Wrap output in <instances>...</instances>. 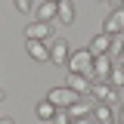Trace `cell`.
Segmentation results:
<instances>
[{
  "instance_id": "52a82bcc",
  "label": "cell",
  "mask_w": 124,
  "mask_h": 124,
  "mask_svg": "<svg viewBox=\"0 0 124 124\" xmlns=\"http://www.w3.org/2000/svg\"><path fill=\"white\" fill-rule=\"evenodd\" d=\"M68 56H71L68 40H62V37L50 40V62H53V65H65V62H68Z\"/></svg>"
},
{
  "instance_id": "9a60e30c",
  "label": "cell",
  "mask_w": 124,
  "mask_h": 124,
  "mask_svg": "<svg viewBox=\"0 0 124 124\" xmlns=\"http://www.w3.org/2000/svg\"><path fill=\"white\" fill-rule=\"evenodd\" d=\"M37 22H56V3L53 0L37 3Z\"/></svg>"
},
{
  "instance_id": "5b68a950",
  "label": "cell",
  "mask_w": 124,
  "mask_h": 124,
  "mask_svg": "<svg viewBox=\"0 0 124 124\" xmlns=\"http://www.w3.org/2000/svg\"><path fill=\"white\" fill-rule=\"evenodd\" d=\"M46 99H50V102H53L56 108H68V106H71V102L78 99V93H75V90H68V87L62 84V87H50Z\"/></svg>"
},
{
  "instance_id": "6da1fadb",
  "label": "cell",
  "mask_w": 124,
  "mask_h": 124,
  "mask_svg": "<svg viewBox=\"0 0 124 124\" xmlns=\"http://www.w3.org/2000/svg\"><path fill=\"white\" fill-rule=\"evenodd\" d=\"M65 68H68L71 75H87L90 78V71H93V53L87 50V46H84V50H71Z\"/></svg>"
},
{
  "instance_id": "d6986e66",
  "label": "cell",
  "mask_w": 124,
  "mask_h": 124,
  "mask_svg": "<svg viewBox=\"0 0 124 124\" xmlns=\"http://www.w3.org/2000/svg\"><path fill=\"white\" fill-rule=\"evenodd\" d=\"M115 124H124V99L115 106Z\"/></svg>"
},
{
  "instance_id": "5bb4252c",
  "label": "cell",
  "mask_w": 124,
  "mask_h": 124,
  "mask_svg": "<svg viewBox=\"0 0 124 124\" xmlns=\"http://www.w3.org/2000/svg\"><path fill=\"white\" fill-rule=\"evenodd\" d=\"M56 112H59V108L53 106V102H50V99H40V102H37V106H34V115H37V121H50V118H53V115H56Z\"/></svg>"
},
{
  "instance_id": "cb8c5ba5",
  "label": "cell",
  "mask_w": 124,
  "mask_h": 124,
  "mask_svg": "<svg viewBox=\"0 0 124 124\" xmlns=\"http://www.w3.org/2000/svg\"><path fill=\"white\" fill-rule=\"evenodd\" d=\"M118 56H121V62H124V46H121V53H118Z\"/></svg>"
},
{
  "instance_id": "ac0fdd59",
  "label": "cell",
  "mask_w": 124,
  "mask_h": 124,
  "mask_svg": "<svg viewBox=\"0 0 124 124\" xmlns=\"http://www.w3.org/2000/svg\"><path fill=\"white\" fill-rule=\"evenodd\" d=\"M46 124H71V118H68V112H65V108H59V112H56Z\"/></svg>"
},
{
  "instance_id": "8fae6325",
  "label": "cell",
  "mask_w": 124,
  "mask_h": 124,
  "mask_svg": "<svg viewBox=\"0 0 124 124\" xmlns=\"http://www.w3.org/2000/svg\"><path fill=\"white\" fill-rule=\"evenodd\" d=\"M25 50L34 62H50V44L44 40H25Z\"/></svg>"
},
{
  "instance_id": "7402d4cb",
  "label": "cell",
  "mask_w": 124,
  "mask_h": 124,
  "mask_svg": "<svg viewBox=\"0 0 124 124\" xmlns=\"http://www.w3.org/2000/svg\"><path fill=\"white\" fill-rule=\"evenodd\" d=\"M3 99H6V90H3V87H0V102H3Z\"/></svg>"
},
{
  "instance_id": "4fadbf2b",
  "label": "cell",
  "mask_w": 124,
  "mask_h": 124,
  "mask_svg": "<svg viewBox=\"0 0 124 124\" xmlns=\"http://www.w3.org/2000/svg\"><path fill=\"white\" fill-rule=\"evenodd\" d=\"M93 124H115V106H106V102H96L93 106Z\"/></svg>"
},
{
  "instance_id": "603a6c76",
  "label": "cell",
  "mask_w": 124,
  "mask_h": 124,
  "mask_svg": "<svg viewBox=\"0 0 124 124\" xmlns=\"http://www.w3.org/2000/svg\"><path fill=\"white\" fill-rule=\"evenodd\" d=\"M115 6H121V9H124V0H115Z\"/></svg>"
},
{
  "instance_id": "44dd1931",
  "label": "cell",
  "mask_w": 124,
  "mask_h": 124,
  "mask_svg": "<svg viewBox=\"0 0 124 124\" xmlns=\"http://www.w3.org/2000/svg\"><path fill=\"white\" fill-rule=\"evenodd\" d=\"M0 124H16V121H13V118H0Z\"/></svg>"
},
{
  "instance_id": "7a4b0ae2",
  "label": "cell",
  "mask_w": 124,
  "mask_h": 124,
  "mask_svg": "<svg viewBox=\"0 0 124 124\" xmlns=\"http://www.w3.org/2000/svg\"><path fill=\"white\" fill-rule=\"evenodd\" d=\"M90 99H93V102H106V106H115V102H121V93L115 90L108 81H93V84H90Z\"/></svg>"
},
{
  "instance_id": "277c9868",
  "label": "cell",
  "mask_w": 124,
  "mask_h": 124,
  "mask_svg": "<svg viewBox=\"0 0 124 124\" xmlns=\"http://www.w3.org/2000/svg\"><path fill=\"white\" fill-rule=\"evenodd\" d=\"M115 68V56L106 53V56H93V71H90V81H108Z\"/></svg>"
},
{
  "instance_id": "4316f807",
  "label": "cell",
  "mask_w": 124,
  "mask_h": 124,
  "mask_svg": "<svg viewBox=\"0 0 124 124\" xmlns=\"http://www.w3.org/2000/svg\"><path fill=\"white\" fill-rule=\"evenodd\" d=\"M121 65H124V62H121Z\"/></svg>"
},
{
  "instance_id": "e0dca14e",
  "label": "cell",
  "mask_w": 124,
  "mask_h": 124,
  "mask_svg": "<svg viewBox=\"0 0 124 124\" xmlns=\"http://www.w3.org/2000/svg\"><path fill=\"white\" fill-rule=\"evenodd\" d=\"M13 6H16V13H31V9H34V0H13Z\"/></svg>"
},
{
  "instance_id": "ffe728a7",
  "label": "cell",
  "mask_w": 124,
  "mask_h": 124,
  "mask_svg": "<svg viewBox=\"0 0 124 124\" xmlns=\"http://www.w3.org/2000/svg\"><path fill=\"white\" fill-rule=\"evenodd\" d=\"M71 124H93V118H75Z\"/></svg>"
},
{
  "instance_id": "9c48e42d",
  "label": "cell",
  "mask_w": 124,
  "mask_h": 124,
  "mask_svg": "<svg viewBox=\"0 0 124 124\" xmlns=\"http://www.w3.org/2000/svg\"><path fill=\"white\" fill-rule=\"evenodd\" d=\"M75 19H78L75 0H62V3H56V22H59V25H75Z\"/></svg>"
},
{
  "instance_id": "484cf974",
  "label": "cell",
  "mask_w": 124,
  "mask_h": 124,
  "mask_svg": "<svg viewBox=\"0 0 124 124\" xmlns=\"http://www.w3.org/2000/svg\"><path fill=\"white\" fill-rule=\"evenodd\" d=\"M108 3H115V0H108Z\"/></svg>"
},
{
  "instance_id": "3957f363",
  "label": "cell",
  "mask_w": 124,
  "mask_h": 124,
  "mask_svg": "<svg viewBox=\"0 0 124 124\" xmlns=\"http://www.w3.org/2000/svg\"><path fill=\"white\" fill-rule=\"evenodd\" d=\"M25 40H44V44H50V40H56V25L53 22H28L25 25Z\"/></svg>"
},
{
  "instance_id": "ba28073f",
  "label": "cell",
  "mask_w": 124,
  "mask_h": 124,
  "mask_svg": "<svg viewBox=\"0 0 124 124\" xmlns=\"http://www.w3.org/2000/svg\"><path fill=\"white\" fill-rule=\"evenodd\" d=\"M102 31L112 34V37H115V34H124V9L121 6H115V9L108 13V19L102 22Z\"/></svg>"
},
{
  "instance_id": "d4e9b609",
  "label": "cell",
  "mask_w": 124,
  "mask_h": 124,
  "mask_svg": "<svg viewBox=\"0 0 124 124\" xmlns=\"http://www.w3.org/2000/svg\"><path fill=\"white\" fill-rule=\"evenodd\" d=\"M53 3H62V0H53Z\"/></svg>"
},
{
  "instance_id": "7c38bea8",
  "label": "cell",
  "mask_w": 124,
  "mask_h": 124,
  "mask_svg": "<svg viewBox=\"0 0 124 124\" xmlns=\"http://www.w3.org/2000/svg\"><path fill=\"white\" fill-rule=\"evenodd\" d=\"M90 78L87 75H71V71H68V81H65V87H68V90H75L78 96H87V93H90Z\"/></svg>"
},
{
  "instance_id": "30bf717a",
  "label": "cell",
  "mask_w": 124,
  "mask_h": 124,
  "mask_svg": "<svg viewBox=\"0 0 124 124\" xmlns=\"http://www.w3.org/2000/svg\"><path fill=\"white\" fill-rule=\"evenodd\" d=\"M87 50H90L93 56H106V53H112V34H106V31H99V34L93 37L90 44H87Z\"/></svg>"
},
{
  "instance_id": "2e32d148",
  "label": "cell",
  "mask_w": 124,
  "mask_h": 124,
  "mask_svg": "<svg viewBox=\"0 0 124 124\" xmlns=\"http://www.w3.org/2000/svg\"><path fill=\"white\" fill-rule=\"evenodd\" d=\"M108 84H112L118 93L124 90V65L121 62H115V68H112V75H108Z\"/></svg>"
},
{
  "instance_id": "8992f818",
  "label": "cell",
  "mask_w": 124,
  "mask_h": 124,
  "mask_svg": "<svg viewBox=\"0 0 124 124\" xmlns=\"http://www.w3.org/2000/svg\"><path fill=\"white\" fill-rule=\"evenodd\" d=\"M93 106H96V102H93L90 93H87V96H78L65 112H68V118H71V121H75V118H90V115H93Z\"/></svg>"
}]
</instances>
